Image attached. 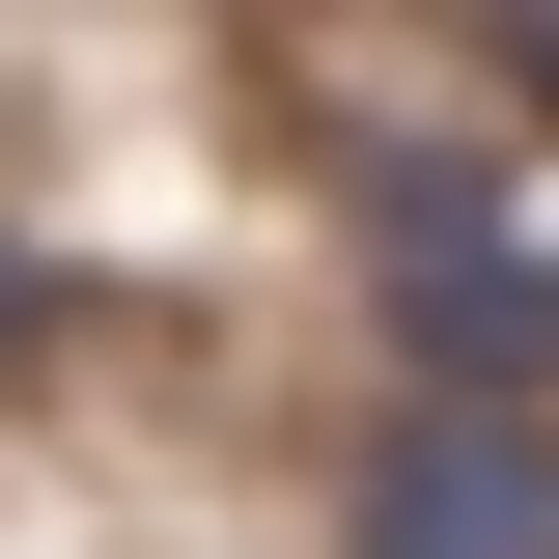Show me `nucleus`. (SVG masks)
<instances>
[{
	"instance_id": "obj_1",
	"label": "nucleus",
	"mask_w": 559,
	"mask_h": 559,
	"mask_svg": "<svg viewBox=\"0 0 559 559\" xmlns=\"http://www.w3.org/2000/svg\"><path fill=\"white\" fill-rule=\"evenodd\" d=\"M392 364L532 419V392H559V252H532L503 197H392Z\"/></svg>"
},
{
	"instance_id": "obj_2",
	"label": "nucleus",
	"mask_w": 559,
	"mask_h": 559,
	"mask_svg": "<svg viewBox=\"0 0 559 559\" xmlns=\"http://www.w3.org/2000/svg\"><path fill=\"white\" fill-rule=\"evenodd\" d=\"M364 559H559V419L392 392V448H364Z\"/></svg>"
}]
</instances>
